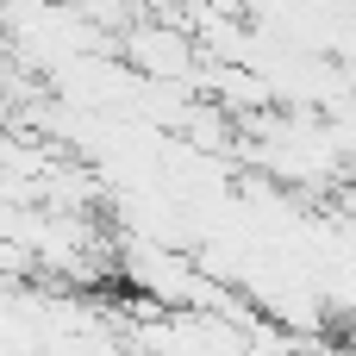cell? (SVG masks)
<instances>
[{
	"mask_svg": "<svg viewBox=\"0 0 356 356\" xmlns=\"http://www.w3.org/2000/svg\"><path fill=\"white\" fill-rule=\"evenodd\" d=\"M125 50H131L138 75H144V81H156V88H169V81H188V75H194V44H188L181 31H169V25H131Z\"/></svg>",
	"mask_w": 356,
	"mask_h": 356,
	"instance_id": "1",
	"label": "cell"
}]
</instances>
